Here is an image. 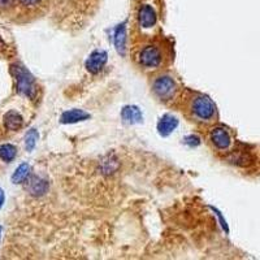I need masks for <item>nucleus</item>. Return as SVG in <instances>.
<instances>
[{"instance_id": "5", "label": "nucleus", "mask_w": 260, "mask_h": 260, "mask_svg": "<svg viewBox=\"0 0 260 260\" xmlns=\"http://www.w3.org/2000/svg\"><path fill=\"white\" fill-rule=\"evenodd\" d=\"M107 60H108V54L106 51H103V50L102 51H94L86 60V69L93 74H97L103 69Z\"/></svg>"}, {"instance_id": "17", "label": "nucleus", "mask_w": 260, "mask_h": 260, "mask_svg": "<svg viewBox=\"0 0 260 260\" xmlns=\"http://www.w3.org/2000/svg\"><path fill=\"white\" fill-rule=\"evenodd\" d=\"M38 139H39V134L35 129H30L27 132L26 136H25V147H26L27 151H33Z\"/></svg>"}, {"instance_id": "19", "label": "nucleus", "mask_w": 260, "mask_h": 260, "mask_svg": "<svg viewBox=\"0 0 260 260\" xmlns=\"http://www.w3.org/2000/svg\"><path fill=\"white\" fill-rule=\"evenodd\" d=\"M15 0H0V9H8L13 7Z\"/></svg>"}, {"instance_id": "11", "label": "nucleus", "mask_w": 260, "mask_h": 260, "mask_svg": "<svg viewBox=\"0 0 260 260\" xmlns=\"http://www.w3.org/2000/svg\"><path fill=\"white\" fill-rule=\"evenodd\" d=\"M121 117H122V121L126 122V124H139V122H142L143 120V116L142 112H141V109L136 106H126L122 108L121 111Z\"/></svg>"}, {"instance_id": "6", "label": "nucleus", "mask_w": 260, "mask_h": 260, "mask_svg": "<svg viewBox=\"0 0 260 260\" xmlns=\"http://www.w3.org/2000/svg\"><path fill=\"white\" fill-rule=\"evenodd\" d=\"M211 141L216 148L219 150H227L229 148L230 143H232V138L230 134L228 133V130L224 127H215L211 132Z\"/></svg>"}, {"instance_id": "15", "label": "nucleus", "mask_w": 260, "mask_h": 260, "mask_svg": "<svg viewBox=\"0 0 260 260\" xmlns=\"http://www.w3.org/2000/svg\"><path fill=\"white\" fill-rule=\"evenodd\" d=\"M17 155V148L13 145H9V143H6V145L0 146V159L6 163H11Z\"/></svg>"}, {"instance_id": "18", "label": "nucleus", "mask_w": 260, "mask_h": 260, "mask_svg": "<svg viewBox=\"0 0 260 260\" xmlns=\"http://www.w3.org/2000/svg\"><path fill=\"white\" fill-rule=\"evenodd\" d=\"M185 143L190 146V147H195V146H198L200 143V139L197 136H189L185 138Z\"/></svg>"}, {"instance_id": "7", "label": "nucleus", "mask_w": 260, "mask_h": 260, "mask_svg": "<svg viewBox=\"0 0 260 260\" xmlns=\"http://www.w3.org/2000/svg\"><path fill=\"white\" fill-rule=\"evenodd\" d=\"M138 20L139 25L143 27V29H151L156 25L157 16L155 9L151 6H142L138 12Z\"/></svg>"}, {"instance_id": "22", "label": "nucleus", "mask_w": 260, "mask_h": 260, "mask_svg": "<svg viewBox=\"0 0 260 260\" xmlns=\"http://www.w3.org/2000/svg\"><path fill=\"white\" fill-rule=\"evenodd\" d=\"M0 46H2V47H4V42L2 40V38H0Z\"/></svg>"}, {"instance_id": "9", "label": "nucleus", "mask_w": 260, "mask_h": 260, "mask_svg": "<svg viewBox=\"0 0 260 260\" xmlns=\"http://www.w3.org/2000/svg\"><path fill=\"white\" fill-rule=\"evenodd\" d=\"M90 118V113L82 111V109H70V111H67L64 112L60 117L61 124H76V122L79 121H85Z\"/></svg>"}, {"instance_id": "16", "label": "nucleus", "mask_w": 260, "mask_h": 260, "mask_svg": "<svg viewBox=\"0 0 260 260\" xmlns=\"http://www.w3.org/2000/svg\"><path fill=\"white\" fill-rule=\"evenodd\" d=\"M118 169V161L113 156H108L102 163V170L104 175H112Z\"/></svg>"}, {"instance_id": "1", "label": "nucleus", "mask_w": 260, "mask_h": 260, "mask_svg": "<svg viewBox=\"0 0 260 260\" xmlns=\"http://www.w3.org/2000/svg\"><path fill=\"white\" fill-rule=\"evenodd\" d=\"M12 73L17 83V91L21 95H25L29 99H34L36 95L35 78L31 76V73L22 65H12Z\"/></svg>"}, {"instance_id": "2", "label": "nucleus", "mask_w": 260, "mask_h": 260, "mask_svg": "<svg viewBox=\"0 0 260 260\" xmlns=\"http://www.w3.org/2000/svg\"><path fill=\"white\" fill-rule=\"evenodd\" d=\"M191 115L199 121H211L216 116L215 103L206 95H195L190 103Z\"/></svg>"}, {"instance_id": "23", "label": "nucleus", "mask_w": 260, "mask_h": 260, "mask_svg": "<svg viewBox=\"0 0 260 260\" xmlns=\"http://www.w3.org/2000/svg\"><path fill=\"white\" fill-rule=\"evenodd\" d=\"M0 232H2V227H0Z\"/></svg>"}, {"instance_id": "3", "label": "nucleus", "mask_w": 260, "mask_h": 260, "mask_svg": "<svg viewBox=\"0 0 260 260\" xmlns=\"http://www.w3.org/2000/svg\"><path fill=\"white\" fill-rule=\"evenodd\" d=\"M152 91L157 98L163 102L173 99L176 91H177V83L175 79L168 74H163L155 78L152 83Z\"/></svg>"}, {"instance_id": "14", "label": "nucleus", "mask_w": 260, "mask_h": 260, "mask_svg": "<svg viewBox=\"0 0 260 260\" xmlns=\"http://www.w3.org/2000/svg\"><path fill=\"white\" fill-rule=\"evenodd\" d=\"M30 165L26 163L21 164V165L18 166L17 169L15 170V173L12 175V182L13 184H22L24 181H26V179L29 177V175H30Z\"/></svg>"}, {"instance_id": "4", "label": "nucleus", "mask_w": 260, "mask_h": 260, "mask_svg": "<svg viewBox=\"0 0 260 260\" xmlns=\"http://www.w3.org/2000/svg\"><path fill=\"white\" fill-rule=\"evenodd\" d=\"M161 60V51L156 46H146L139 54V64L145 68H157Z\"/></svg>"}, {"instance_id": "10", "label": "nucleus", "mask_w": 260, "mask_h": 260, "mask_svg": "<svg viewBox=\"0 0 260 260\" xmlns=\"http://www.w3.org/2000/svg\"><path fill=\"white\" fill-rule=\"evenodd\" d=\"M50 184L46 179H40V177H33L29 182V193L33 197H43L47 191H49Z\"/></svg>"}, {"instance_id": "21", "label": "nucleus", "mask_w": 260, "mask_h": 260, "mask_svg": "<svg viewBox=\"0 0 260 260\" xmlns=\"http://www.w3.org/2000/svg\"><path fill=\"white\" fill-rule=\"evenodd\" d=\"M3 203H4V193L3 190H0V207L3 206Z\"/></svg>"}, {"instance_id": "8", "label": "nucleus", "mask_w": 260, "mask_h": 260, "mask_svg": "<svg viewBox=\"0 0 260 260\" xmlns=\"http://www.w3.org/2000/svg\"><path fill=\"white\" fill-rule=\"evenodd\" d=\"M177 126H179V120H177V117L173 115H164L163 117L160 118V121L157 122L159 134L163 137L169 136L170 133L175 132Z\"/></svg>"}, {"instance_id": "20", "label": "nucleus", "mask_w": 260, "mask_h": 260, "mask_svg": "<svg viewBox=\"0 0 260 260\" xmlns=\"http://www.w3.org/2000/svg\"><path fill=\"white\" fill-rule=\"evenodd\" d=\"M40 0H20V3L22 6H26V7H30V6H35V4L39 3Z\"/></svg>"}, {"instance_id": "13", "label": "nucleus", "mask_w": 260, "mask_h": 260, "mask_svg": "<svg viewBox=\"0 0 260 260\" xmlns=\"http://www.w3.org/2000/svg\"><path fill=\"white\" fill-rule=\"evenodd\" d=\"M115 47L118 55H126V27L125 24L118 25L115 31Z\"/></svg>"}, {"instance_id": "12", "label": "nucleus", "mask_w": 260, "mask_h": 260, "mask_svg": "<svg viewBox=\"0 0 260 260\" xmlns=\"http://www.w3.org/2000/svg\"><path fill=\"white\" fill-rule=\"evenodd\" d=\"M22 125H24V118L16 111H9L4 115V126L7 127V130L16 132V130L21 129Z\"/></svg>"}]
</instances>
